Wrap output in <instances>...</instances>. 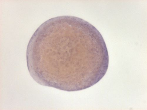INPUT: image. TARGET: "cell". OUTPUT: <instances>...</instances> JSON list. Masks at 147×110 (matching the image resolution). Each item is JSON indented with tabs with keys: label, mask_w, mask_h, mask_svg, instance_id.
Segmentation results:
<instances>
[{
	"label": "cell",
	"mask_w": 147,
	"mask_h": 110,
	"mask_svg": "<svg viewBox=\"0 0 147 110\" xmlns=\"http://www.w3.org/2000/svg\"><path fill=\"white\" fill-rule=\"evenodd\" d=\"M27 59L36 82L67 92L84 90L98 82L109 62L99 31L88 22L71 16L42 23L30 40Z\"/></svg>",
	"instance_id": "cell-1"
}]
</instances>
